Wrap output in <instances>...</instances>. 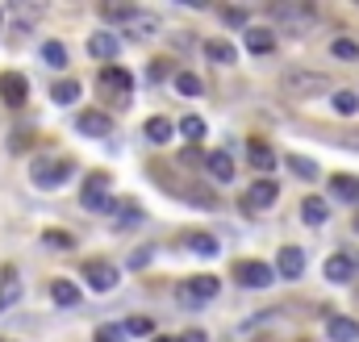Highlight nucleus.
<instances>
[{
	"mask_svg": "<svg viewBox=\"0 0 359 342\" xmlns=\"http://www.w3.org/2000/svg\"><path fill=\"white\" fill-rule=\"evenodd\" d=\"M284 163L292 167V175H297V179H318V163H313V159H305V155H288Z\"/></svg>",
	"mask_w": 359,
	"mask_h": 342,
	"instance_id": "obj_29",
	"label": "nucleus"
},
{
	"mask_svg": "<svg viewBox=\"0 0 359 342\" xmlns=\"http://www.w3.org/2000/svg\"><path fill=\"white\" fill-rule=\"evenodd\" d=\"M88 55L92 59H109V63H113V59L121 55V42H117L113 34H92L88 38Z\"/></svg>",
	"mask_w": 359,
	"mask_h": 342,
	"instance_id": "obj_14",
	"label": "nucleus"
},
{
	"mask_svg": "<svg viewBox=\"0 0 359 342\" xmlns=\"http://www.w3.org/2000/svg\"><path fill=\"white\" fill-rule=\"evenodd\" d=\"M92 342H126V330H121V326H100Z\"/></svg>",
	"mask_w": 359,
	"mask_h": 342,
	"instance_id": "obj_39",
	"label": "nucleus"
},
{
	"mask_svg": "<svg viewBox=\"0 0 359 342\" xmlns=\"http://www.w3.org/2000/svg\"><path fill=\"white\" fill-rule=\"evenodd\" d=\"M17 296H21V280H17L13 267H4V271H0V313H4Z\"/></svg>",
	"mask_w": 359,
	"mask_h": 342,
	"instance_id": "obj_20",
	"label": "nucleus"
},
{
	"mask_svg": "<svg viewBox=\"0 0 359 342\" xmlns=\"http://www.w3.org/2000/svg\"><path fill=\"white\" fill-rule=\"evenodd\" d=\"M130 263H134V267H142V263H151V247H138V251L130 255Z\"/></svg>",
	"mask_w": 359,
	"mask_h": 342,
	"instance_id": "obj_42",
	"label": "nucleus"
},
{
	"mask_svg": "<svg viewBox=\"0 0 359 342\" xmlns=\"http://www.w3.org/2000/svg\"><path fill=\"white\" fill-rule=\"evenodd\" d=\"M280 88H284L288 96H297V100H305V96H318V92H330V76H322V71H309V67H288V71L280 76Z\"/></svg>",
	"mask_w": 359,
	"mask_h": 342,
	"instance_id": "obj_1",
	"label": "nucleus"
},
{
	"mask_svg": "<svg viewBox=\"0 0 359 342\" xmlns=\"http://www.w3.org/2000/svg\"><path fill=\"white\" fill-rule=\"evenodd\" d=\"M326 217H330V205L326 200H318V196L301 200V221L305 226H326Z\"/></svg>",
	"mask_w": 359,
	"mask_h": 342,
	"instance_id": "obj_19",
	"label": "nucleus"
},
{
	"mask_svg": "<svg viewBox=\"0 0 359 342\" xmlns=\"http://www.w3.org/2000/svg\"><path fill=\"white\" fill-rule=\"evenodd\" d=\"M142 134H147V142H151V146H163V142L176 134V125H172L168 117H151V121L142 125Z\"/></svg>",
	"mask_w": 359,
	"mask_h": 342,
	"instance_id": "obj_18",
	"label": "nucleus"
},
{
	"mask_svg": "<svg viewBox=\"0 0 359 342\" xmlns=\"http://www.w3.org/2000/svg\"><path fill=\"white\" fill-rule=\"evenodd\" d=\"M100 88H104V92H117V100H126L130 88H134V80H130L126 67H113V63H109V67H100Z\"/></svg>",
	"mask_w": 359,
	"mask_h": 342,
	"instance_id": "obj_9",
	"label": "nucleus"
},
{
	"mask_svg": "<svg viewBox=\"0 0 359 342\" xmlns=\"http://www.w3.org/2000/svg\"><path fill=\"white\" fill-rule=\"evenodd\" d=\"M8 146H13V151H25V146H29V130H21L17 138H8Z\"/></svg>",
	"mask_w": 359,
	"mask_h": 342,
	"instance_id": "obj_43",
	"label": "nucleus"
},
{
	"mask_svg": "<svg viewBox=\"0 0 359 342\" xmlns=\"http://www.w3.org/2000/svg\"><path fill=\"white\" fill-rule=\"evenodd\" d=\"M117 217H121V226H138L142 221V209L134 200H117Z\"/></svg>",
	"mask_w": 359,
	"mask_h": 342,
	"instance_id": "obj_34",
	"label": "nucleus"
},
{
	"mask_svg": "<svg viewBox=\"0 0 359 342\" xmlns=\"http://www.w3.org/2000/svg\"><path fill=\"white\" fill-rule=\"evenodd\" d=\"M247 159H251L259 171H271V167H276V151H271L268 142H259V138H251V142H247Z\"/></svg>",
	"mask_w": 359,
	"mask_h": 342,
	"instance_id": "obj_21",
	"label": "nucleus"
},
{
	"mask_svg": "<svg viewBox=\"0 0 359 342\" xmlns=\"http://www.w3.org/2000/svg\"><path fill=\"white\" fill-rule=\"evenodd\" d=\"M330 50H334V59H355V55H359L355 38H334V46H330Z\"/></svg>",
	"mask_w": 359,
	"mask_h": 342,
	"instance_id": "obj_37",
	"label": "nucleus"
},
{
	"mask_svg": "<svg viewBox=\"0 0 359 342\" xmlns=\"http://www.w3.org/2000/svg\"><path fill=\"white\" fill-rule=\"evenodd\" d=\"M271 17L280 21V29L305 34V29L318 21V4H271Z\"/></svg>",
	"mask_w": 359,
	"mask_h": 342,
	"instance_id": "obj_3",
	"label": "nucleus"
},
{
	"mask_svg": "<svg viewBox=\"0 0 359 342\" xmlns=\"http://www.w3.org/2000/svg\"><path fill=\"white\" fill-rule=\"evenodd\" d=\"M330 196L347 200V205H359V179L355 175H330Z\"/></svg>",
	"mask_w": 359,
	"mask_h": 342,
	"instance_id": "obj_15",
	"label": "nucleus"
},
{
	"mask_svg": "<svg viewBox=\"0 0 359 342\" xmlns=\"http://www.w3.org/2000/svg\"><path fill=\"white\" fill-rule=\"evenodd\" d=\"M180 134H184L188 142H201V138H205V121L192 113V117H184V121H180Z\"/></svg>",
	"mask_w": 359,
	"mask_h": 342,
	"instance_id": "obj_33",
	"label": "nucleus"
},
{
	"mask_svg": "<svg viewBox=\"0 0 359 342\" xmlns=\"http://www.w3.org/2000/svg\"><path fill=\"white\" fill-rule=\"evenodd\" d=\"M217 292H222V280H217V275H192V280H184V284H180V296H184V301H192V305L213 301Z\"/></svg>",
	"mask_w": 359,
	"mask_h": 342,
	"instance_id": "obj_6",
	"label": "nucleus"
},
{
	"mask_svg": "<svg viewBox=\"0 0 359 342\" xmlns=\"http://www.w3.org/2000/svg\"><path fill=\"white\" fill-rule=\"evenodd\" d=\"M247 200H251L255 209H271V205L280 200V188H276L271 179H255V184L247 188Z\"/></svg>",
	"mask_w": 359,
	"mask_h": 342,
	"instance_id": "obj_13",
	"label": "nucleus"
},
{
	"mask_svg": "<svg viewBox=\"0 0 359 342\" xmlns=\"http://www.w3.org/2000/svg\"><path fill=\"white\" fill-rule=\"evenodd\" d=\"M188 247H192V251H196V255L213 259V255H217V247H222V242H217V238H213V234H201V230H192V234H188Z\"/></svg>",
	"mask_w": 359,
	"mask_h": 342,
	"instance_id": "obj_26",
	"label": "nucleus"
},
{
	"mask_svg": "<svg viewBox=\"0 0 359 342\" xmlns=\"http://www.w3.org/2000/svg\"><path fill=\"white\" fill-rule=\"evenodd\" d=\"M205 55H209V63H217V67H230L238 55H234V46L230 42H222V38H209L205 42Z\"/></svg>",
	"mask_w": 359,
	"mask_h": 342,
	"instance_id": "obj_22",
	"label": "nucleus"
},
{
	"mask_svg": "<svg viewBox=\"0 0 359 342\" xmlns=\"http://www.w3.org/2000/svg\"><path fill=\"white\" fill-rule=\"evenodd\" d=\"M50 301H59V305H80V284H72V280H50Z\"/></svg>",
	"mask_w": 359,
	"mask_h": 342,
	"instance_id": "obj_25",
	"label": "nucleus"
},
{
	"mask_svg": "<svg viewBox=\"0 0 359 342\" xmlns=\"http://www.w3.org/2000/svg\"><path fill=\"white\" fill-rule=\"evenodd\" d=\"M163 76H168V63H163V59H159V63H151V80H163Z\"/></svg>",
	"mask_w": 359,
	"mask_h": 342,
	"instance_id": "obj_44",
	"label": "nucleus"
},
{
	"mask_svg": "<svg viewBox=\"0 0 359 342\" xmlns=\"http://www.w3.org/2000/svg\"><path fill=\"white\" fill-rule=\"evenodd\" d=\"M180 342H205V334H201V330H184V334H180Z\"/></svg>",
	"mask_w": 359,
	"mask_h": 342,
	"instance_id": "obj_45",
	"label": "nucleus"
},
{
	"mask_svg": "<svg viewBox=\"0 0 359 342\" xmlns=\"http://www.w3.org/2000/svg\"><path fill=\"white\" fill-rule=\"evenodd\" d=\"M72 171H76L72 159H34L29 179H34L38 188H59L63 179H72Z\"/></svg>",
	"mask_w": 359,
	"mask_h": 342,
	"instance_id": "obj_4",
	"label": "nucleus"
},
{
	"mask_svg": "<svg viewBox=\"0 0 359 342\" xmlns=\"http://www.w3.org/2000/svg\"><path fill=\"white\" fill-rule=\"evenodd\" d=\"M126 34H134V38H155V34H159V17L138 8V13H134V21L126 25Z\"/></svg>",
	"mask_w": 359,
	"mask_h": 342,
	"instance_id": "obj_17",
	"label": "nucleus"
},
{
	"mask_svg": "<svg viewBox=\"0 0 359 342\" xmlns=\"http://www.w3.org/2000/svg\"><path fill=\"white\" fill-rule=\"evenodd\" d=\"M334 113H343V117H351V113H359V96L355 92H334Z\"/></svg>",
	"mask_w": 359,
	"mask_h": 342,
	"instance_id": "obj_31",
	"label": "nucleus"
},
{
	"mask_svg": "<svg viewBox=\"0 0 359 342\" xmlns=\"http://www.w3.org/2000/svg\"><path fill=\"white\" fill-rule=\"evenodd\" d=\"M84 280H88L96 292H113V288H117V267H109V263H88V267H84Z\"/></svg>",
	"mask_w": 359,
	"mask_h": 342,
	"instance_id": "obj_11",
	"label": "nucleus"
},
{
	"mask_svg": "<svg viewBox=\"0 0 359 342\" xmlns=\"http://www.w3.org/2000/svg\"><path fill=\"white\" fill-rule=\"evenodd\" d=\"M276 267H280L284 280H301V271H305V251H301V247H280Z\"/></svg>",
	"mask_w": 359,
	"mask_h": 342,
	"instance_id": "obj_10",
	"label": "nucleus"
},
{
	"mask_svg": "<svg viewBox=\"0 0 359 342\" xmlns=\"http://www.w3.org/2000/svg\"><path fill=\"white\" fill-rule=\"evenodd\" d=\"M42 242H46V247H59V251H67V247H76V238H72L67 230H46V234H42Z\"/></svg>",
	"mask_w": 359,
	"mask_h": 342,
	"instance_id": "obj_35",
	"label": "nucleus"
},
{
	"mask_svg": "<svg viewBox=\"0 0 359 342\" xmlns=\"http://www.w3.org/2000/svg\"><path fill=\"white\" fill-rule=\"evenodd\" d=\"M176 88L184 96H201V80H196L192 71H176Z\"/></svg>",
	"mask_w": 359,
	"mask_h": 342,
	"instance_id": "obj_36",
	"label": "nucleus"
},
{
	"mask_svg": "<svg viewBox=\"0 0 359 342\" xmlns=\"http://www.w3.org/2000/svg\"><path fill=\"white\" fill-rule=\"evenodd\" d=\"M205 167H209V175H213V179H222V184H230V179H234V159H230L226 151H213Z\"/></svg>",
	"mask_w": 359,
	"mask_h": 342,
	"instance_id": "obj_23",
	"label": "nucleus"
},
{
	"mask_svg": "<svg viewBox=\"0 0 359 342\" xmlns=\"http://www.w3.org/2000/svg\"><path fill=\"white\" fill-rule=\"evenodd\" d=\"M134 13H138V8H130V4H100V17H104V21H121V25H130Z\"/></svg>",
	"mask_w": 359,
	"mask_h": 342,
	"instance_id": "obj_30",
	"label": "nucleus"
},
{
	"mask_svg": "<svg viewBox=\"0 0 359 342\" xmlns=\"http://www.w3.org/2000/svg\"><path fill=\"white\" fill-rule=\"evenodd\" d=\"M355 267H359V259H351V255L339 251V255L326 259V280H330V284H347V280L355 275Z\"/></svg>",
	"mask_w": 359,
	"mask_h": 342,
	"instance_id": "obj_12",
	"label": "nucleus"
},
{
	"mask_svg": "<svg viewBox=\"0 0 359 342\" xmlns=\"http://www.w3.org/2000/svg\"><path fill=\"white\" fill-rule=\"evenodd\" d=\"M271 46H276L271 29H247V50H251V55H268Z\"/></svg>",
	"mask_w": 359,
	"mask_h": 342,
	"instance_id": "obj_27",
	"label": "nucleus"
},
{
	"mask_svg": "<svg viewBox=\"0 0 359 342\" xmlns=\"http://www.w3.org/2000/svg\"><path fill=\"white\" fill-rule=\"evenodd\" d=\"M0 96H4L8 109H21V104L29 100V84H25V76H21V71H4V76H0Z\"/></svg>",
	"mask_w": 359,
	"mask_h": 342,
	"instance_id": "obj_7",
	"label": "nucleus"
},
{
	"mask_svg": "<svg viewBox=\"0 0 359 342\" xmlns=\"http://www.w3.org/2000/svg\"><path fill=\"white\" fill-rule=\"evenodd\" d=\"M109 188H113V179H109L104 171H92L88 179H84V188H80V205H84L88 213H113L117 200L109 196Z\"/></svg>",
	"mask_w": 359,
	"mask_h": 342,
	"instance_id": "obj_2",
	"label": "nucleus"
},
{
	"mask_svg": "<svg viewBox=\"0 0 359 342\" xmlns=\"http://www.w3.org/2000/svg\"><path fill=\"white\" fill-rule=\"evenodd\" d=\"M234 280H238L243 288H271V280H276V267L259 263V259H243V263L234 267Z\"/></svg>",
	"mask_w": 359,
	"mask_h": 342,
	"instance_id": "obj_5",
	"label": "nucleus"
},
{
	"mask_svg": "<svg viewBox=\"0 0 359 342\" xmlns=\"http://www.w3.org/2000/svg\"><path fill=\"white\" fill-rule=\"evenodd\" d=\"M188 196H192V205H196V209H217V196H213V192H201V188H192Z\"/></svg>",
	"mask_w": 359,
	"mask_h": 342,
	"instance_id": "obj_40",
	"label": "nucleus"
},
{
	"mask_svg": "<svg viewBox=\"0 0 359 342\" xmlns=\"http://www.w3.org/2000/svg\"><path fill=\"white\" fill-rule=\"evenodd\" d=\"M151 342H180V338H151Z\"/></svg>",
	"mask_w": 359,
	"mask_h": 342,
	"instance_id": "obj_48",
	"label": "nucleus"
},
{
	"mask_svg": "<svg viewBox=\"0 0 359 342\" xmlns=\"http://www.w3.org/2000/svg\"><path fill=\"white\" fill-rule=\"evenodd\" d=\"M121 330H126V334H134V338H147V334H155V322H151V317H142V313H134V317H126V322H121Z\"/></svg>",
	"mask_w": 359,
	"mask_h": 342,
	"instance_id": "obj_28",
	"label": "nucleus"
},
{
	"mask_svg": "<svg viewBox=\"0 0 359 342\" xmlns=\"http://www.w3.org/2000/svg\"><path fill=\"white\" fill-rule=\"evenodd\" d=\"M343 142H347V146H355V151H359V130H355V134H343Z\"/></svg>",
	"mask_w": 359,
	"mask_h": 342,
	"instance_id": "obj_46",
	"label": "nucleus"
},
{
	"mask_svg": "<svg viewBox=\"0 0 359 342\" xmlns=\"http://www.w3.org/2000/svg\"><path fill=\"white\" fill-rule=\"evenodd\" d=\"M351 230H355V234H359V213H355V221H351Z\"/></svg>",
	"mask_w": 359,
	"mask_h": 342,
	"instance_id": "obj_47",
	"label": "nucleus"
},
{
	"mask_svg": "<svg viewBox=\"0 0 359 342\" xmlns=\"http://www.w3.org/2000/svg\"><path fill=\"white\" fill-rule=\"evenodd\" d=\"M42 59H46L50 67H67V46H63V42H46V46H42Z\"/></svg>",
	"mask_w": 359,
	"mask_h": 342,
	"instance_id": "obj_32",
	"label": "nucleus"
},
{
	"mask_svg": "<svg viewBox=\"0 0 359 342\" xmlns=\"http://www.w3.org/2000/svg\"><path fill=\"white\" fill-rule=\"evenodd\" d=\"M76 125H80V134H88V138H109V134H113V117L100 113V109H84V113L76 117Z\"/></svg>",
	"mask_w": 359,
	"mask_h": 342,
	"instance_id": "obj_8",
	"label": "nucleus"
},
{
	"mask_svg": "<svg viewBox=\"0 0 359 342\" xmlns=\"http://www.w3.org/2000/svg\"><path fill=\"white\" fill-rule=\"evenodd\" d=\"M180 163H184V167H196V163H209V159H205V155H201L196 146H188V151L180 155Z\"/></svg>",
	"mask_w": 359,
	"mask_h": 342,
	"instance_id": "obj_41",
	"label": "nucleus"
},
{
	"mask_svg": "<svg viewBox=\"0 0 359 342\" xmlns=\"http://www.w3.org/2000/svg\"><path fill=\"white\" fill-rule=\"evenodd\" d=\"M222 21H226V25H234V29H243V34H247V13H243V8H222Z\"/></svg>",
	"mask_w": 359,
	"mask_h": 342,
	"instance_id": "obj_38",
	"label": "nucleus"
},
{
	"mask_svg": "<svg viewBox=\"0 0 359 342\" xmlns=\"http://www.w3.org/2000/svg\"><path fill=\"white\" fill-rule=\"evenodd\" d=\"M80 96H84V84L80 80H59V84L50 88V100L55 104H76Z\"/></svg>",
	"mask_w": 359,
	"mask_h": 342,
	"instance_id": "obj_24",
	"label": "nucleus"
},
{
	"mask_svg": "<svg viewBox=\"0 0 359 342\" xmlns=\"http://www.w3.org/2000/svg\"><path fill=\"white\" fill-rule=\"evenodd\" d=\"M326 334H330V342H355L359 322L355 317H330V322H326Z\"/></svg>",
	"mask_w": 359,
	"mask_h": 342,
	"instance_id": "obj_16",
	"label": "nucleus"
}]
</instances>
